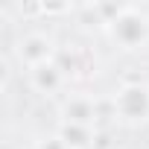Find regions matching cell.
<instances>
[{
  "label": "cell",
  "instance_id": "1",
  "mask_svg": "<svg viewBox=\"0 0 149 149\" xmlns=\"http://www.w3.org/2000/svg\"><path fill=\"white\" fill-rule=\"evenodd\" d=\"M108 41L120 53H140L149 47V12L140 6H126L108 26Z\"/></svg>",
  "mask_w": 149,
  "mask_h": 149
},
{
  "label": "cell",
  "instance_id": "2",
  "mask_svg": "<svg viewBox=\"0 0 149 149\" xmlns=\"http://www.w3.org/2000/svg\"><path fill=\"white\" fill-rule=\"evenodd\" d=\"M114 120H120L123 126H140L149 123V85L146 82H123L114 97Z\"/></svg>",
  "mask_w": 149,
  "mask_h": 149
},
{
  "label": "cell",
  "instance_id": "3",
  "mask_svg": "<svg viewBox=\"0 0 149 149\" xmlns=\"http://www.w3.org/2000/svg\"><path fill=\"white\" fill-rule=\"evenodd\" d=\"M56 56H58V47H56V38L50 32H24L15 41V58L26 70L50 64V61H56Z\"/></svg>",
  "mask_w": 149,
  "mask_h": 149
},
{
  "label": "cell",
  "instance_id": "4",
  "mask_svg": "<svg viewBox=\"0 0 149 149\" xmlns=\"http://www.w3.org/2000/svg\"><path fill=\"white\" fill-rule=\"evenodd\" d=\"M58 117H61V123L97 129V120L102 117V100H97L94 94H85V91L64 94V100L58 102Z\"/></svg>",
  "mask_w": 149,
  "mask_h": 149
},
{
  "label": "cell",
  "instance_id": "5",
  "mask_svg": "<svg viewBox=\"0 0 149 149\" xmlns=\"http://www.w3.org/2000/svg\"><path fill=\"white\" fill-rule=\"evenodd\" d=\"M67 73L58 67V61H50V64H41L35 70H29V88L38 94V97H58L64 88H67Z\"/></svg>",
  "mask_w": 149,
  "mask_h": 149
},
{
  "label": "cell",
  "instance_id": "6",
  "mask_svg": "<svg viewBox=\"0 0 149 149\" xmlns=\"http://www.w3.org/2000/svg\"><path fill=\"white\" fill-rule=\"evenodd\" d=\"M56 61H58V67L67 73V79H82V76H85V70H94V64H97L94 50L79 47V44H70V50L58 47Z\"/></svg>",
  "mask_w": 149,
  "mask_h": 149
},
{
  "label": "cell",
  "instance_id": "7",
  "mask_svg": "<svg viewBox=\"0 0 149 149\" xmlns=\"http://www.w3.org/2000/svg\"><path fill=\"white\" fill-rule=\"evenodd\" d=\"M56 134L64 140L67 149H91L97 143V129L91 126H76V123H58Z\"/></svg>",
  "mask_w": 149,
  "mask_h": 149
},
{
  "label": "cell",
  "instance_id": "8",
  "mask_svg": "<svg viewBox=\"0 0 149 149\" xmlns=\"http://www.w3.org/2000/svg\"><path fill=\"white\" fill-rule=\"evenodd\" d=\"M32 149H67V146H64V140L53 132V134H47V137H38Z\"/></svg>",
  "mask_w": 149,
  "mask_h": 149
},
{
  "label": "cell",
  "instance_id": "9",
  "mask_svg": "<svg viewBox=\"0 0 149 149\" xmlns=\"http://www.w3.org/2000/svg\"><path fill=\"white\" fill-rule=\"evenodd\" d=\"M108 149H114V146H108Z\"/></svg>",
  "mask_w": 149,
  "mask_h": 149
}]
</instances>
